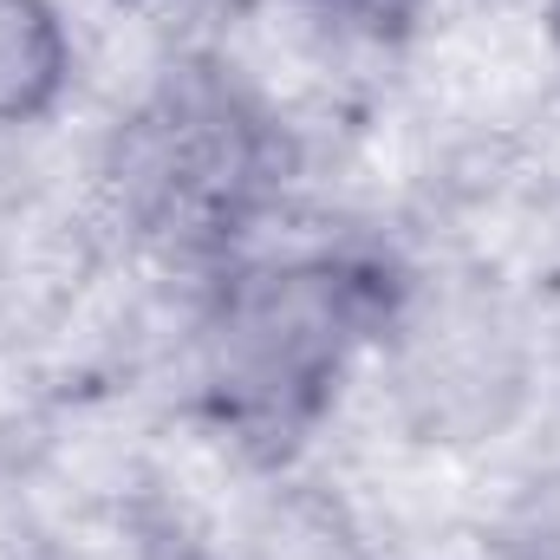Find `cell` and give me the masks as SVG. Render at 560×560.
<instances>
[{"mask_svg":"<svg viewBox=\"0 0 560 560\" xmlns=\"http://www.w3.org/2000/svg\"><path fill=\"white\" fill-rule=\"evenodd\" d=\"M398 313L392 280L352 255H293L242 268L215 293L202 332V378L222 423L287 450L319 418L352 352Z\"/></svg>","mask_w":560,"mask_h":560,"instance_id":"1","label":"cell"},{"mask_svg":"<svg viewBox=\"0 0 560 560\" xmlns=\"http://www.w3.org/2000/svg\"><path fill=\"white\" fill-rule=\"evenodd\" d=\"M275 183L268 118L215 79L163 85L118 138V189L150 235L176 248H222L248 229Z\"/></svg>","mask_w":560,"mask_h":560,"instance_id":"2","label":"cell"},{"mask_svg":"<svg viewBox=\"0 0 560 560\" xmlns=\"http://www.w3.org/2000/svg\"><path fill=\"white\" fill-rule=\"evenodd\" d=\"M72 85V39L52 0H0V125H39Z\"/></svg>","mask_w":560,"mask_h":560,"instance_id":"3","label":"cell"},{"mask_svg":"<svg viewBox=\"0 0 560 560\" xmlns=\"http://www.w3.org/2000/svg\"><path fill=\"white\" fill-rule=\"evenodd\" d=\"M319 13H332L339 26H359V33H392L418 13V0H313Z\"/></svg>","mask_w":560,"mask_h":560,"instance_id":"4","label":"cell"}]
</instances>
